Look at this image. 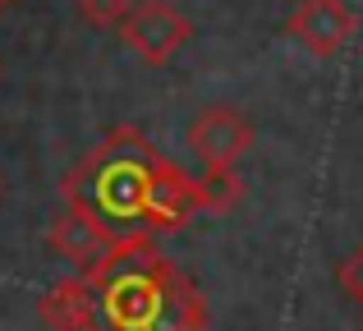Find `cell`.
<instances>
[{
	"label": "cell",
	"mask_w": 363,
	"mask_h": 331,
	"mask_svg": "<svg viewBox=\"0 0 363 331\" xmlns=\"http://www.w3.org/2000/svg\"><path fill=\"white\" fill-rule=\"evenodd\" d=\"M101 331H207V304L194 281L179 276L152 235H124L92 271Z\"/></svg>",
	"instance_id": "1"
},
{
	"label": "cell",
	"mask_w": 363,
	"mask_h": 331,
	"mask_svg": "<svg viewBox=\"0 0 363 331\" xmlns=\"http://www.w3.org/2000/svg\"><path fill=\"white\" fill-rule=\"evenodd\" d=\"M157 162H161L157 147L138 129L120 125L60 179V198L79 212H88L116 240L147 235L143 230V207H147V184Z\"/></svg>",
	"instance_id": "2"
},
{
	"label": "cell",
	"mask_w": 363,
	"mask_h": 331,
	"mask_svg": "<svg viewBox=\"0 0 363 331\" xmlns=\"http://www.w3.org/2000/svg\"><path fill=\"white\" fill-rule=\"evenodd\" d=\"M120 37L143 64H166L194 37V23L170 0H133L129 18L120 23Z\"/></svg>",
	"instance_id": "3"
},
{
	"label": "cell",
	"mask_w": 363,
	"mask_h": 331,
	"mask_svg": "<svg viewBox=\"0 0 363 331\" xmlns=\"http://www.w3.org/2000/svg\"><path fill=\"white\" fill-rule=\"evenodd\" d=\"M354 33H359V14L345 0H299L294 14L285 18V37H294L318 60H336Z\"/></svg>",
	"instance_id": "4"
},
{
	"label": "cell",
	"mask_w": 363,
	"mask_h": 331,
	"mask_svg": "<svg viewBox=\"0 0 363 331\" xmlns=\"http://www.w3.org/2000/svg\"><path fill=\"white\" fill-rule=\"evenodd\" d=\"M203 212L198 198V179L184 166H175L170 157H161L147 184V207H143V230L147 235H166V230H184L194 216Z\"/></svg>",
	"instance_id": "5"
},
{
	"label": "cell",
	"mask_w": 363,
	"mask_h": 331,
	"mask_svg": "<svg viewBox=\"0 0 363 331\" xmlns=\"http://www.w3.org/2000/svg\"><path fill=\"white\" fill-rule=\"evenodd\" d=\"M189 147L203 170H235L240 157L253 147V125L235 106H207L189 125Z\"/></svg>",
	"instance_id": "6"
},
{
	"label": "cell",
	"mask_w": 363,
	"mask_h": 331,
	"mask_svg": "<svg viewBox=\"0 0 363 331\" xmlns=\"http://www.w3.org/2000/svg\"><path fill=\"white\" fill-rule=\"evenodd\" d=\"M46 244H51V253H55V258L74 262L79 271H92V267H97V262L111 253L116 235H111V230H101V225L92 221L88 212H79V207H69V203H65L60 212H55L51 230H46Z\"/></svg>",
	"instance_id": "7"
},
{
	"label": "cell",
	"mask_w": 363,
	"mask_h": 331,
	"mask_svg": "<svg viewBox=\"0 0 363 331\" xmlns=\"http://www.w3.org/2000/svg\"><path fill=\"white\" fill-rule=\"evenodd\" d=\"M37 318L46 331H101L97 322V299L83 276H65L37 299Z\"/></svg>",
	"instance_id": "8"
},
{
	"label": "cell",
	"mask_w": 363,
	"mask_h": 331,
	"mask_svg": "<svg viewBox=\"0 0 363 331\" xmlns=\"http://www.w3.org/2000/svg\"><path fill=\"white\" fill-rule=\"evenodd\" d=\"M198 198H203V212H235L244 198V179L235 170H203Z\"/></svg>",
	"instance_id": "9"
},
{
	"label": "cell",
	"mask_w": 363,
	"mask_h": 331,
	"mask_svg": "<svg viewBox=\"0 0 363 331\" xmlns=\"http://www.w3.org/2000/svg\"><path fill=\"white\" fill-rule=\"evenodd\" d=\"M74 9H79V18L88 28H97V33H120V23L129 18L133 0H74Z\"/></svg>",
	"instance_id": "10"
},
{
	"label": "cell",
	"mask_w": 363,
	"mask_h": 331,
	"mask_svg": "<svg viewBox=\"0 0 363 331\" xmlns=\"http://www.w3.org/2000/svg\"><path fill=\"white\" fill-rule=\"evenodd\" d=\"M336 286L345 290V299H354V304H363V249L345 253V258L336 262Z\"/></svg>",
	"instance_id": "11"
}]
</instances>
